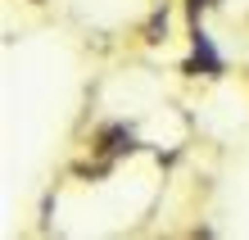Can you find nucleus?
Returning a JSON list of instances; mask_svg holds the SVG:
<instances>
[]
</instances>
